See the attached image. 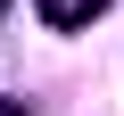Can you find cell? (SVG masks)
Returning a JSON list of instances; mask_svg holds the SVG:
<instances>
[{
  "label": "cell",
  "mask_w": 124,
  "mask_h": 116,
  "mask_svg": "<svg viewBox=\"0 0 124 116\" xmlns=\"http://www.w3.org/2000/svg\"><path fill=\"white\" fill-rule=\"evenodd\" d=\"M33 8H41L50 33H83L91 17H108V0H33Z\"/></svg>",
  "instance_id": "obj_1"
},
{
  "label": "cell",
  "mask_w": 124,
  "mask_h": 116,
  "mask_svg": "<svg viewBox=\"0 0 124 116\" xmlns=\"http://www.w3.org/2000/svg\"><path fill=\"white\" fill-rule=\"evenodd\" d=\"M0 17H8V0H0Z\"/></svg>",
  "instance_id": "obj_2"
}]
</instances>
